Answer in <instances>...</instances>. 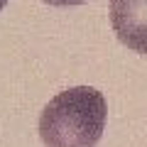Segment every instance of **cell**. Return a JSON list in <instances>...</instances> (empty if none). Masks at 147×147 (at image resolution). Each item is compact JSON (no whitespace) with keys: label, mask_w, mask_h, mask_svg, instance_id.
Listing matches in <instances>:
<instances>
[{"label":"cell","mask_w":147,"mask_h":147,"mask_svg":"<svg viewBox=\"0 0 147 147\" xmlns=\"http://www.w3.org/2000/svg\"><path fill=\"white\" fill-rule=\"evenodd\" d=\"M105 98L98 88L74 86L57 93L39 115L44 147H96L105 127Z\"/></svg>","instance_id":"1"},{"label":"cell","mask_w":147,"mask_h":147,"mask_svg":"<svg viewBox=\"0 0 147 147\" xmlns=\"http://www.w3.org/2000/svg\"><path fill=\"white\" fill-rule=\"evenodd\" d=\"M110 25L127 49L147 54V0H110Z\"/></svg>","instance_id":"2"},{"label":"cell","mask_w":147,"mask_h":147,"mask_svg":"<svg viewBox=\"0 0 147 147\" xmlns=\"http://www.w3.org/2000/svg\"><path fill=\"white\" fill-rule=\"evenodd\" d=\"M49 5H81V3H88V0H42Z\"/></svg>","instance_id":"3"},{"label":"cell","mask_w":147,"mask_h":147,"mask_svg":"<svg viewBox=\"0 0 147 147\" xmlns=\"http://www.w3.org/2000/svg\"><path fill=\"white\" fill-rule=\"evenodd\" d=\"M7 5V0H0V10H3V7H5Z\"/></svg>","instance_id":"4"}]
</instances>
